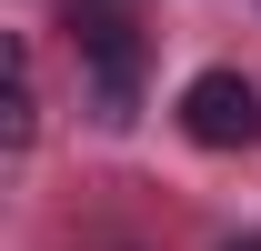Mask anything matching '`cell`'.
<instances>
[{
  "label": "cell",
  "instance_id": "obj_1",
  "mask_svg": "<svg viewBox=\"0 0 261 251\" xmlns=\"http://www.w3.org/2000/svg\"><path fill=\"white\" fill-rule=\"evenodd\" d=\"M70 40H81V70H91L100 121H130V91H141V20L121 0H81L70 10Z\"/></svg>",
  "mask_w": 261,
  "mask_h": 251
},
{
  "label": "cell",
  "instance_id": "obj_4",
  "mask_svg": "<svg viewBox=\"0 0 261 251\" xmlns=\"http://www.w3.org/2000/svg\"><path fill=\"white\" fill-rule=\"evenodd\" d=\"M221 251H261V241H251V231H241V241H221Z\"/></svg>",
  "mask_w": 261,
  "mask_h": 251
},
{
  "label": "cell",
  "instance_id": "obj_3",
  "mask_svg": "<svg viewBox=\"0 0 261 251\" xmlns=\"http://www.w3.org/2000/svg\"><path fill=\"white\" fill-rule=\"evenodd\" d=\"M0 141L10 151H31V70L10 61V111H0Z\"/></svg>",
  "mask_w": 261,
  "mask_h": 251
},
{
  "label": "cell",
  "instance_id": "obj_2",
  "mask_svg": "<svg viewBox=\"0 0 261 251\" xmlns=\"http://www.w3.org/2000/svg\"><path fill=\"white\" fill-rule=\"evenodd\" d=\"M181 131H191L201 151H251L261 141V91L241 70H201L191 91H181Z\"/></svg>",
  "mask_w": 261,
  "mask_h": 251
}]
</instances>
